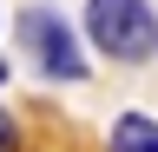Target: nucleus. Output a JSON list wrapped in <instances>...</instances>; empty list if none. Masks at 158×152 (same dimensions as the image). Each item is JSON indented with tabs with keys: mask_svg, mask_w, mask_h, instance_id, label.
<instances>
[{
	"mask_svg": "<svg viewBox=\"0 0 158 152\" xmlns=\"http://www.w3.org/2000/svg\"><path fill=\"white\" fill-rule=\"evenodd\" d=\"M86 40L118 66H145L158 53V13L145 0H86Z\"/></svg>",
	"mask_w": 158,
	"mask_h": 152,
	"instance_id": "nucleus-1",
	"label": "nucleus"
},
{
	"mask_svg": "<svg viewBox=\"0 0 158 152\" xmlns=\"http://www.w3.org/2000/svg\"><path fill=\"white\" fill-rule=\"evenodd\" d=\"M20 46H27V60L46 80H86V46H79V33L53 7H27L20 13Z\"/></svg>",
	"mask_w": 158,
	"mask_h": 152,
	"instance_id": "nucleus-2",
	"label": "nucleus"
},
{
	"mask_svg": "<svg viewBox=\"0 0 158 152\" xmlns=\"http://www.w3.org/2000/svg\"><path fill=\"white\" fill-rule=\"evenodd\" d=\"M106 152H158V119L152 112H118L106 132Z\"/></svg>",
	"mask_w": 158,
	"mask_h": 152,
	"instance_id": "nucleus-3",
	"label": "nucleus"
},
{
	"mask_svg": "<svg viewBox=\"0 0 158 152\" xmlns=\"http://www.w3.org/2000/svg\"><path fill=\"white\" fill-rule=\"evenodd\" d=\"M0 152H20V126H13L7 106H0Z\"/></svg>",
	"mask_w": 158,
	"mask_h": 152,
	"instance_id": "nucleus-4",
	"label": "nucleus"
}]
</instances>
